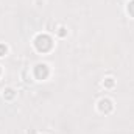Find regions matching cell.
<instances>
[{
  "label": "cell",
  "mask_w": 134,
  "mask_h": 134,
  "mask_svg": "<svg viewBox=\"0 0 134 134\" xmlns=\"http://www.w3.org/2000/svg\"><path fill=\"white\" fill-rule=\"evenodd\" d=\"M36 72H37V76H41V72H42V78L47 75V67L45 66H37L36 67Z\"/></svg>",
  "instance_id": "2"
},
{
  "label": "cell",
  "mask_w": 134,
  "mask_h": 134,
  "mask_svg": "<svg viewBox=\"0 0 134 134\" xmlns=\"http://www.w3.org/2000/svg\"><path fill=\"white\" fill-rule=\"evenodd\" d=\"M36 47H37L39 50H42V52L48 50V48L52 47V41H50V37H47V36H39V37L36 39Z\"/></svg>",
  "instance_id": "1"
},
{
  "label": "cell",
  "mask_w": 134,
  "mask_h": 134,
  "mask_svg": "<svg viewBox=\"0 0 134 134\" xmlns=\"http://www.w3.org/2000/svg\"><path fill=\"white\" fill-rule=\"evenodd\" d=\"M6 52V48L3 47V45H0V56H2V53H5Z\"/></svg>",
  "instance_id": "3"
}]
</instances>
